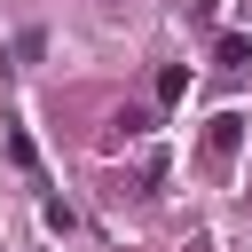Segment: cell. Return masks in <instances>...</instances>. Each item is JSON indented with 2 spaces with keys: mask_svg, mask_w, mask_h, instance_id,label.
I'll list each match as a JSON object with an SVG mask.
<instances>
[{
  "mask_svg": "<svg viewBox=\"0 0 252 252\" xmlns=\"http://www.w3.org/2000/svg\"><path fill=\"white\" fill-rule=\"evenodd\" d=\"M0 142H8V158H16V165H24L32 181H39V189H47V165H39V150H32V134H24L16 118H0Z\"/></svg>",
  "mask_w": 252,
  "mask_h": 252,
  "instance_id": "cell-1",
  "label": "cell"
},
{
  "mask_svg": "<svg viewBox=\"0 0 252 252\" xmlns=\"http://www.w3.org/2000/svg\"><path fill=\"white\" fill-rule=\"evenodd\" d=\"M181 87H189V71H181V63H165V71H158V102H173Z\"/></svg>",
  "mask_w": 252,
  "mask_h": 252,
  "instance_id": "cell-2",
  "label": "cell"
}]
</instances>
